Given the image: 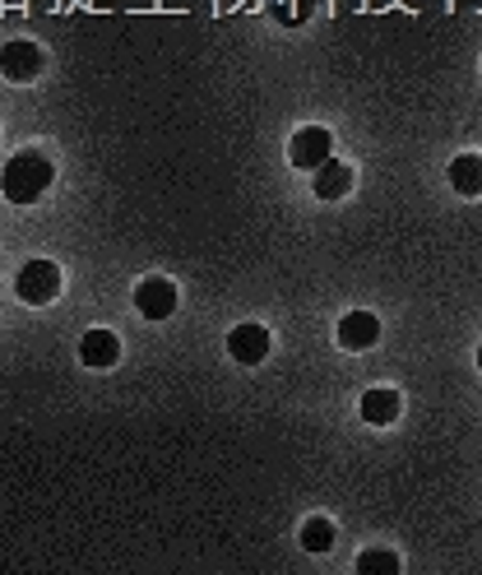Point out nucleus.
<instances>
[{
	"label": "nucleus",
	"instance_id": "obj_13",
	"mask_svg": "<svg viewBox=\"0 0 482 575\" xmlns=\"http://www.w3.org/2000/svg\"><path fill=\"white\" fill-rule=\"evenodd\" d=\"M302 548L306 552H330L334 548V525L325 515H316V520H306L302 525Z\"/></svg>",
	"mask_w": 482,
	"mask_h": 575
},
{
	"label": "nucleus",
	"instance_id": "obj_10",
	"mask_svg": "<svg viewBox=\"0 0 482 575\" xmlns=\"http://www.w3.org/2000/svg\"><path fill=\"white\" fill-rule=\"evenodd\" d=\"M316 196L320 200H343L353 190V182H357V172H353V163H339V159H330V163H320L316 172Z\"/></svg>",
	"mask_w": 482,
	"mask_h": 575
},
{
	"label": "nucleus",
	"instance_id": "obj_4",
	"mask_svg": "<svg viewBox=\"0 0 482 575\" xmlns=\"http://www.w3.org/2000/svg\"><path fill=\"white\" fill-rule=\"evenodd\" d=\"M42 65H47V57H42V47L38 42H5L0 47V75H5L10 84H33L42 75Z\"/></svg>",
	"mask_w": 482,
	"mask_h": 575
},
{
	"label": "nucleus",
	"instance_id": "obj_3",
	"mask_svg": "<svg viewBox=\"0 0 482 575\" xmlns=\"http://www.w3.org/2000/svg\"><path fill=\"white\" fill-rule=\"evenodd\" d=\"M334 159V135L325 130V126H306L292 135V145H288V163L297 167V172H316L320 163H330Z\"/></svg>",
	"mask_w": 482,
	"mask_h": 575
},
{
	"label": "nucleus",
	"instance_id": "obj_6",
	"mask_svg": "<svg viewBox=\"0 0 482 575\" xmlns=\"http://www.w3.org/2000/svg\"><path fill=\"white\" fill-rule=\"evenodd\" d=\"M228 358L241 367H261L269 358V329L265 325H237L228 335Z\"/></svg>",
	"mask_w": 482,
	"mask_h": 575
},
{
	"label": "nucleus",
	"instance_id": "obj_14",
	"mask_svg": "<svg viewBox=\"0 0 482 575\" xmlns=\"http://www.w3.org/2000/svg\"><path fill=\"white\" fill-rule=\"evenodd\" d=\"M478 367H482V348H478Z\"/></svg>",
	"mask_w": 482,
	"mask_h": 575
},
{
	"label": "nucleus",
	"instance_id": "obj_1",
	"mask_svg": "<svg viewBox=\"0 0 482 575\" xmlns=\"http://www.w3.org/2000/svg\"><path fill=\"white\" fill-rule=\"evenodd\" d=\"M51 182H56V167H51L42 149H20L0 167V196L10 204H38L51 190Z\"/></svg>",
	"mask_w": 482,
	"mask_h": 575
},
{
	"label": "nucleus",
	"instance_id": "obj_12",
	"mask_svg": "<svg viewBox=\"0 0 482 575\" xmlns=\"http://www.w3.org/2000/svg\"><path fill=\"white\" fill-rule=\"evenodd\" d=\"M357 575H399V557H394L390 548H367L357 557Z\"/></svg>",
	"mask_w": 482,
	"mask_h": 575
},
{
	"label": "nucleus",
	"instance_id": "obj_7",
	"mask_svg": "<svg viewBox=\"0 0 482 575\" xmlns=\"http://www.w3.org/2000/svg\"><path fill=\"white\" fill-rule=\"evenodd\" d=\"M339 348H348V353H362V348H371L381 339V321L371 316V311H348V316L339 321Z\"/></svg>",
	"mask_w": 482,
	"mask_h": 575
},
{
	"label": "nucleus",
	"instance_id": "obj_2",
	"mask_svg": "<svg viewBox=\"0 0 482 575\" xmlns=\"http://www.w3.org/2000/svg\"><path fill=\"white\" fill-rule=\"evenodd\" d=\"M56 292H61V270L51 265V260H28L20 270V278H14V298L28 302V307L56 302Z\"/></svg>",
	"mask_w": 482,
	"mask_h": 575
},
{
	"label": "nucleus",
	"instance_id": "obj_9",
	"mask_svg": "<svg viewBox=\"0 0 482 575\" xmlns=\"http://www.w3.org/2000/svg\"><path fill=\"white\" fill-rule=\"evenodd\" d=\"M116 358H120V339L112 335V329H89V335L79 339V362L84 367H116Z\"/></svg>",
	"mask_w": 482,
	"mask_h": 575
},
{
	"label": "nucleus",
	"instance_id": "obj_5",
	"mask_svg": "<svg viewBox=\"0 0 482 575\" xmlns=\"http://www.w3.org/2000/svg\"><path fill=\"white\" fill-rule=\"evenodd\" d=\"M135 311H140L144 321H167L172 311H177L172 278H140V284H135Z\"/></svg>",
	"mask_w": 482,
	"mask_h": 575
},
{
	"label": "nucleus",
	"instance_id": "obj_11",
	"mask_svg": "<svg viewBox=\"0 0 482 575\" xmlns=\"http://www.w3.org/2000/svg\"><path fill=\"white\" fill-rule=\"evenodd\" d=\"M451 186L459 196H482V153H459L451 163Z\"/></svg>",
	"mask_w": 482,
	"mask_h": 575
},
{
	"label": "nucleus",
	"instance_id": "obj_8",
	"mask_svg": "<svg viewBox=\"0 0 482 575\" xmlns=\"http://www.w3.org/2000/svg\"><path fill=\"white\" fill-rule=\"evenodd\" d=\"M357 413H362V423H371V427H390L394 417H399V390H390V386H376L357 399Z\"/></svg>",
	"mask_w": 482,
	"mask_h": 575
}]
</instances>
